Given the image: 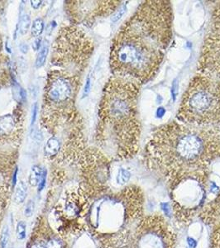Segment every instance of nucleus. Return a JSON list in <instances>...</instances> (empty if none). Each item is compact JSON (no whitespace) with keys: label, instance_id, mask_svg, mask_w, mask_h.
I'll return each mask as SVG.
<instances>
[{"label":"nucleus","instance_id":"nucleus-1","mask_svg":"<svg viewBox=\"0 0 220 248\" xmlns=\"http://www.w3.org/2000/svg\"><path fill=\"white\" fill-rule=\"evenodd\" d=\"M220 158V128L172 121L157 127L144 150L147 166L170 187L187 180L208 184L210 167Z\"/></svg>","mask_w":220,"mask_h":248},{"label":"nucleus","instance_id":"nucleus-2","mask_svg":"<svg viewBox=\"0 0 220 248\" xmlns=\"http://www.w3.org/2000/svg\"><path fill=\"white\" fill-rule=\"evenodd\" d=\"M173 11L169 1H144L120 29L111 53L119 77L139 85L155 77L173 38Z\"/></svg>","mask_w":220,"mask_h":248},{"label":"nucleus","instance_id":"nucleus-3","mask_svg":"<svg viewBox=\"0 0 220 248\" xmlns=\"http://www.w3.org/2000/svg\"><path fill=\"white\" fill-rule=\"evenodd\" d=\"M140 85L132 79L118 77L105 90L102 119L109 128L110 140L118 155L124 159L138 153L141 138V123L138 109Z\"/></svg>","mask_w":220,"mask_h":248},{"label":"nucleus","instance_id":"nucleus-4","mask_svg":"<svg viewBox=\"0 0 220 248\" xmlns=\"http://www.w3.org/2000/svg\"><path fill=\"white\" fill-rule=\"evenodd\" d=\"M177 119L184 124L220 128V79L198 72L184 92Z\"/></svg>","mask_w":220,"mask_h":248},{"label":"nucleus","instance_id":"nucleus-5","mask_svg":"<svg viewBox=\"0 0 220 248\" xmlns=\"http://www.w3.org/2000/svg\"><path fill=\"white\" fill-rule=\"evenodd\" d=\"M175 232L163 215H144L137 222L132 248H176Z\"/></svg>","mask_w":220,"mask_h":248},{"label":"nucleus","instance_id":"nucleus-6","mask_svg":"<svg viewBox=\"0 0 220 248\" xmlns=\"http://www.w3.org/2000/svg\"><path fill=\"white\" fill-rule=\"evenodd\" d=\"M198 70L220 79V31H213L206 36L201 50Z\"/></svg>","mask_w":220,"mask_h":248},{"label":"nucleus","instance_id":"nucleus-7","mask_svg":"<svg viewBox=\"0 0 220 248\" xmlns=\"http://www.w3.org/2000/svg\"><path fill=\"white\" fill-rule=\"evenodd\" d=\"M72 87L71 83L63 77L55 79L48 91V96L53 102L65 101L71 96Z\"/></svg>","mask_w":220,"mask_h":248},{"label":"nucleus","instance_id":"nucleus-8","mask_svg":"<svg viewBox=\"0 0 220 248\" xmlns=\"http://www.w3.org/2000/svg\"><path fill=\"white\" fill-rule=\"evenodd\" d=\"M212 223L213 232L209 242V248H220V216L215 218Z\"/></svg>","mask_w":220,"mask_h":248},{"label":"nucleus","instance_id":"nucleus-9","mask_svg":"<svg viewBox=\"0 0 220 248\" xmlns=\"http://www.w3.org/2000/svg\"><path fill=\"white\" fill-rule=\"evenodd\" d=\"M15 127V122L11 115L0 117V135H6L11 133Z\"/></svg>","mask_w":220,"mask_h":248},{"label":"nucleus","instance_id":"nucleus-10","mask_svg":"<svg viewBox=\"0 0 220 248\" xmlns=\"http://www.w3.org/2000/svg\"><path fill=\"white\" fill-rule=\"evenodd\" d=\"M60 147H61V143H60L59 140L55 137L51 138L47 141L45 147H44V154L48 157H52L58 153Z\"/></svg>","mask_w":220,"mask_h":248},{"label":"nucleus","instance_id":"nucleus-11","mask_svg":"<svg viewBox=\"0 0 220 248\" xmlns=\"http://www.w3.org/2000/svg\"><path fill=\"white\" fill-rule=\"evenodd\" d=\"M48 52H49V43L47 41L43 43L37 54V59H36V66L37 68L42 67L45 65Z\"/></svg>","mask_w":220,"mask_h":248},{"label":"nucleus","instance_id":"nucleus-12","mask_svg":"<svg viewBox=\"0 0 220 248\" xmlns=\"http://www.w3.org/2000/svg\"><path fill=\"white\" fill-rule=\"evenodd\" d=\"M43 169L39 166H34L31 167L29 178V184L31 186H37L39 185L40 180L43 175Z\"/></svg>","mask_w":220,"mask_h":248},{"label":"nucleus","instance_id":"nucleus-13","mask_svg":"<svg viewBox=\"0 0 220 248\" xmlns=\"http://www.w3.org/2000/svg\"><path fill=\"white\" fill-rule=\"evenodd\" d=\"M28 193V187L23 181H21L15 190V201L17 203H22L25 201Z\"/></svg>","mask_w":220,"mask_h":248},{"label":"nucleus","instance_id":"nucleus-14","mask_svg":"<svg viewBox=\"0 0 220 248\" xmlns=\"http://www.w3.org/2000/svg\"><path fill=\"white\" fill-rule=\"evenodd\" d=\"M213 31H220V1L213 9L212 14V29Z\"/></svg>","mask_w":220,"mask_h":248},{"label":"nucleus","instance_id":"nucleus-15","mask_svg":"<svg viewBox=\"0 0 220 248\" xmlns=\"http://www.w3.org/2000/svg\"><path fill=\"white\" fill-rule=\"evenodd\" d=\"M44 31V22L42 18H37L33 21L31 26V36L34 37H40Z\"/></svg>","mask_w":220,"mask_h":248},{"label":"nucleus","instance_id":"nucleus-16","mask_svg":"<svg viewBox=\"0 0 220 248\" xmlns=\"http://www.w3.org/2000/svg\"><path fill=\"white\" fill-rule=\"evenodd\" d=\"M130 178H131V173L129 170L122 167V168H119V171H118V174L116 176V181L120 186H124L129 181Z\"/></svg>","mask_w":220,"mask_h":248},{"label":"nucleus","instance_id":"nucleus-17","mask_svg":"<svg viewBox=\"0 0 220 248\" xmlns=\"http://www.w3.org/2000/svg\"><path fill=\"white\" fill-rule=\"evenodd\" d=\"M19 31L21 35L28 33L31 26V18L29 15H23L20 19Z\"/></svg>","mask_w":220,"mask_h":248},{"label":"nucleus","instance_id":"nucleus-18","mask_svg":"<svg viewBox=\"0 0 220 248\" xmlns=\"http://www.w3.org/2000/svg\"><path fill=\"white\" fill-rule=\"evenodd\" d=\"M126 10H127V4L124 3V4L121 5V7L119 8V10H117V12H116L114 15H113L112 18H111L112 22H113V23H117L119 20L121 19V17L124 16Z\"/></svg>","mask_w":220,"mask_h":248},{"label":"nucleus","instance_id":"nucleus-19","mask_svg":"<svg viewBox=\"0 0 220 248\" xmlns=\"http://www.w3.org/2000/svg\"><path fill=\"white\" fill-rule=\"evenodd\" d=\"M17 235L20 240H23L26 237V224L23 222L17 223Z\"/></svg>","mask_w":220,"mask_h":248},{"label":"nucleus","instance_id":"nucleus-20","mask_svg":"<svg viewBox=\"0 0 220 248\" xmlns=\"http://www.w3.org/2000/svg\"><path fill=\"white\" fill-rule=\"evenodd\" d=\"M91 89V74H89V75H88L87 78H86V80H85V87H84V90H83V93H82V98H85V97H87L88 94L90 93Z\"/></svg>","mask_w":220,"mask_h":248},{"label":"nucleus","instance_id":"nucleus-21","mask_svg":"<svg viewBox=\"0 0 220 248\" xmlns=\"http://www.w3.org/2000/svg\"><path fill=\"white\" fill-rule=\"evenodd\" d=\"M45 248H64V246L59 240L51 239L46 244Z\"/></svg>","mask_w":220,"mask_h":248},{"label":"nucleus","instance_id":"nucleus-22","mask_svg":"<svg viewBox=\"0 0 220 248\" xmlns=\"http://www.w3.org/2000/svg\"><path fill=\"white\" fill-rule=\"evenodd\" d=\"M34 208H35V203L33 201H29L25 206V209H24V215L27 217H30L33 214Z\"/></svg>","mask_w":220,"mask_h":248},{"label":"nucleus","instance_id":"nucleus-23","mask_svg":"<svg viewBox=\"0 0 220 248\" xmlns=\"http://www.w3.org/2000/svg\"><path fill=\"white\" fill-rule=\"evenodd\" d=\"M9 227H8V226H6L5 228H4V229H3V234H2V242H1V244H2V248H5L6 247H7L8 242H9Z\"/></svg>","mask_w":220,"mask_h":248},{"label":"nucleus","instance_id":"nucleus-24","mask_svg":"<svg viewBox=\"0 0 220 248\" xmlns=\"http://www.w3.org/2000/svg\"><path fill=\"white\" fill-rule=\"evenodd\" d=\"M46 181H47V170H43V175L40 180L39 185H38V192H41L44 189L46 186Z\"/></svg>","mask_w":220,"mask_h":248},{"label":"nucleus","instance_id":"nucleus-25","mask_svg":"<svg viewBox=\"0 0 220 248\" xmlns=\"http://www.w3.org/2000/svg\"><path fill=\"white\" fill-rule=\"evenodd\" d=\"M32 47H33L34 51H39L42 47V38L41 37H37V39L34 41V43H32Z\"/></svg>","mask_w":220,"mask_h":248},{"label":"nucleus","instance_id":"nucleus-26","mask_svg":"<svg viewBox=\"0 0 220 248\" xmlns=\"http://www.w3.org/2000/svg\"><path fill=\"white\" fill-rule=\"evenodd\" d=\"M37 108H38L37 105L35 104L33 108H32V117H31V125H33L35 124V122H36V119H37Z\"/></svg>","mask_w":220,"mask_h":248},{"label":"nucleus","instance_id":"nucleus-27","mask_svg":"<svg viewBox=\"0 0 220 248\" xmlns=\"http://www.w3.org/2000/svg\"><path fill=\"white\" fill-rule=\"evenodd\" d=\"M177 88H178V84L177 82L174 81L173 82V100L175 101V99H176V97H177Z\"/></svg>","mask_w":220,"mask_h":248},{"label":"nucleus","instance_id":"nucleus-28","mask_svg":"<svg viewBox=\"0 0 220 248\" xmlns=\"http://www.w3.org/2000/svg\"><path fill=\"white\" fill-rule=\"evenodd\" d=\"M31 6L34 9H39L41 5L43 4V1H31Z\"/></svg>","mask_w":220,"mask_h":248},{"label":"nucleus","instance_id":"nucleus-29","mask_svg":"<svg viewBox=\"0 0 220 248\" xmlns=\"http://www.w3.org/2000/svg\"><path fill=\"white\" fill-rule=\"evenodd\" d=\"M20 51H22L23 54L28 53L29 51V46L27 45L26 43H22L19 46Z\"/></svg>","mask_w":220,"mask_h":248},{"label":"nucleus","instance_id":"nucleus-30","mask_svg":"<svg viewBox=\"0 0 220 248\" xmlns=\"http://www.w3.org/2000/svg\"><path fill=\"white\" fill-rule=\"evenodd\" d=\"M17 168L15 170V174H14V178H13V182H14V186H15V184L17 182Z\"/></svg>","mask_w":220,"mask_h":248},{"label":"nucleus","instance_id":"nucleus-31","mask_svg":"<svg viewBox=\"0 0 220 248\" xmlns=\"http://www.w3.org/2000/svg\"><path fill=\"white\" fill-rule=\"evenodd\" d=\"M31 248H45V246H43V244H41V243H36V244H34Z\"/></svg>","mask_w":220,"mask_h":248}]
</instances>
